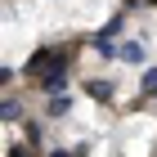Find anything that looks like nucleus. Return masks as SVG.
<instances>
[{
  "label": "nucleus",
  "instance_id": "5",
  "mask_svg": "<svg viewBox=\"0 0 157 157\" xmlns=\"http://www.w3.org/2000/svg\"><path fill=\"white\" fill-rule=\"evenodd\" d=\"M121 32H126V13H112L108 23H103V32H99V36H103V40H112V36H121Z\"/></svg>",
  "mask_w": 157,
  "mask_h": 157
},
{
  "label": "nucleus",
  "instance_id": "10",
  "mask_svg": "<svg viewBox=\"0 0 157 157\" xmlns=\"http://www.w3.org/2000/svg\"><path fill=\"white\" fill-rule=\"evenodd\" d=\"M9 157H36V144H27V148L23 144H9Z\"/></svg>",
  "mask_w": 157,
  "mask_h": 157
},
{
  "label": "nucleus",
  "instance_id": "6",
  "mask_svg": "<svg viewBox=\"0 0 157 157\" xmlns=\"http://www.w3.org/2000/svg\"><path fill=\"white\" fill-rule=\"evenodd\" d=\"M23 135H27V144H40V139H45V126L27 117V121H23Z\"/></svg>",
  "mask_w": 157,
  "mask_h": 157
},
{
  "label": "nucleus",
  "instance_id": "8",
  "mask_svg": "<svg viewBox=\"0 0 157 157\" xmlns=\"http://www.w3.org/2000/svg\"><path fill=\"white\" fill-rule=\"evenodd\" d=\"M90 153V144H76V148H49L45 157H85Z\"/></svg>",
  "mask_w": 157,
  "mask_h": 157
},
{
  "label": "nucleus",
  "instance_id": "9",
  "mask_svg": "<svg viewBox=\"0 0 157 157\" xmlns=\"http://www.w3.org/2000/svg\"><path fill=\"white\" fill-rule=\"evenodd\" d=\"M139 90H144L148 99H157V67H148V72H144V81H139Z\"/></svg>",
  "mask_w": 157,
  "mask_h": 157
},
{
  "label": "nucleus",
  "instance_id": "3",
  "mask_svg": "<svg viewBox=\"0 0 157 157\" xmlns=\"http://www.w3.org/2000/svg\"><path fill=\"white\" fill-rule=\"evenodd\" d=\"M49 59H54V45L36 49V54H27V63H23V72L32 76V81H36V76H40V72H45V67H49Z\"/></svg>",
  "mask_w": 157,
  "mask_h": 157
},
{
  "label": "nucleus",
  "instance_id": "2",
  "mask_svg": "<svg viewBox=\"0 0 157 157\" xmlns=\"http://www.w3.org/2000/svg\"><path fill=\"white\" fill-rule=\"evenodd\" d=\"M85 94L94 99V103H112V99H117V81H108V76H99V81H85Z\"/></svg>",
  "mask_w": 157,
  "mask_h": 157
},
{
  "label": "nucleus",
  "instance_id": "1",
  "mask_svg": "<svg viewBox=\"0 0 157 157\" xmlns=\"http://www.w3.org/2000/svg\"><path fill=\"white\" fill-rule=\"evenodd\" d=\"M117 59L130 63V67H144V63H148V45L130 36V40H121V45H117Z\"/></svg>",
  "mask_w": 157,
  "mask_h": 157
},
{
  "label": "nucleus",
  "instance_id": "4",
  "mask_svg": "<svg viewBox=\"0 0 157 157\" xmlns=\"http://www.w3.org/2000/svg\"><path fill=\"white\" fill-rule=\"evenodd\" d=\"M67 112H72V94H67V90H63V94H49V103H45V117L49 121H63Z\"/></svg>",
  "mask_w": 157,
  "mask_h": 157
},
{
  "label": "nucleus",
  "instance_id": "7",
  "mask_svg": "<svg viewBox=\"0 0 157 157\" xmlns=\"http://www.w3.org/2000/svg\"><path fill=\"white\" fill-rule=\"evenodd\" d=\"M18 112H23V103H18L13 94H5V103H0V117H5V121H18Z\"/></svg>",
  "mask_w": 157,
  "mask_h": 157
}]
</instances>
